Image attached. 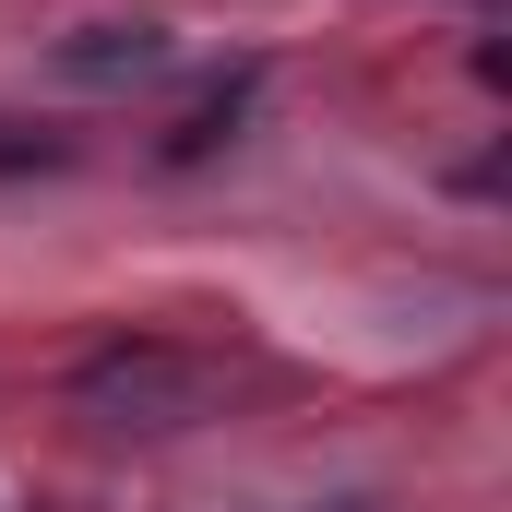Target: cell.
I'll return each mask as SVG.
<instances>
[{"label": "cell", "mask_w": 512, "mask_h": 512, "mask_svg": "<svg viewBox=\"0 0 512 512\" xmlns=\"http://www.w3.org/2000/svg\"><path fill=\"white\" fill-rule=\"evenodd\" d=\"M84 405L108 417V429H179L191 405H203V370L191 358H167V346H108V358H84Z\"/></svg>", "instance_id": "obj_1"}, {"label": "cell", "mask_w": 512, "mask_h": 512, "mask_svg": "<svg viewBox=\"0 0 512 512\" xmlns=\"http://www.w3.org/2000/svg\"><path fill=\"white\" fill-rule=\"evenodd\" d=\"M167 60V36L155 24H96V36H72L60 48V72H84V84H120V72H155Z\"/></svg>", "instance_id": "obj_2"}]
</instances>
